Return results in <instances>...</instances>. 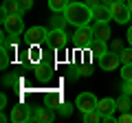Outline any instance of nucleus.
<instances>
[{"instance_id":"f257e3e1","label":"nucleus","mask_w":132,"mask_h":123,"mask_svg":"<svg viewBox=\"0 0 132 123\" xmlns=\"http://www.w3.org/2000/svg\"><path fill=\"white\" fill-rule=\"evenodd\" d=\"M64 18H66V22L73 24V27H86V24L93 22L95 11L90 9L86 2H71V5L66 7V11H64Z\"/></svg>"},{"instance_id":"f03ea898","label":"nucleus","mask_w":132,"mask_h":123,"mask_svg":"<svg viewBox=\"0 0 132 123\" xmlns=\"http://www.w3.org/2000/svg\"><path fill=\"white\" fill-rule=\"evenodd\" d=\"M2 27L5 31L11 35V38H18V35L24 33V20L22 13H9V15H2Z\"/></svg>"},{"instance_id":"7ed1b4c3","label":"nucleus","mask_w":132,"mask_h":123,"mask_svg":"<svg viewBox=\"0 0 132 123\" xmlns=\"http://www.w3.org/2000/svg\"><path fill=\"white\" fill-rule=\"evenodd\" d=\"M48 31L46 27H31L24 31V42L29 44V46H33V44H46L48 42Z\"/></svg>"},{"instance_id":"20e7f679","label":"nucleus","mask_w":132,"mask_h":123,"mask_svg":"<svg viewBox=\"0 0 132 123\" xmlns=\"http://www.w3.org/2000/svg\"><path fill=\"white\" fill-rule=\"evenodd\" d=\"M108 9H110V18L117 24H126L128 20H130V15H132L130 9H128V2H123V0H114Z\"/></svg>"},{"instance_id":"39448f33","label":"nucleus","mask_w":132,"mask_h":123,"mask_svg":"<svg viewBox=\"0 0 132 123\" xmlns=\"http://www.w3.org/2000/svg\"><path fill=\"white\" fill-rule=\"evenodd\" d=\"M97 106H99V99L93 92H81V95L77 97V101H75V108L79 110L81 114H88V112H93V110H97Z\"/></svg>"},{"instance_id":"423d86ee","label":"nucleus","mask_w":132,"mask_h":123,"mask_svg":"<svg viewBox=\"0 0 132 123\" xmlns=\"http://www.w3.org/2000/svg\"><path fill=\"white\" fill-rule=\"evenodd\" d=\"M75 42L79 44V46H90L93 44V40H95V29L90 27V24H86V27H77V31H75Z\"/></svg>"},{"instance_id":"0eeeda50","label":"nucleus","mask_w":132,"mask_h":123,"mask_svg":"<svg viewBox=\"0 0 132 123\" xmlns=\"http://www.w3.org/2000/svg\"><path fill=\"white\" fill-rule=\"evenodd\" d=\"M48 44L53 48H66L68 44V35H66L64 29H51V33H48Z\"/></svg>"},{"instance_id":"6e6552de","label":"nucleus","mask_w":132,"mask_h":123,"mask_svg":"<svg viewBox=\"0 0 132 123\" xmlns=\"http://www.w3.org/2000/svg\"><path fill=\"white\" fill-rule=\"evenodd\" d=\"M119 64H121V57H119L117 51H108L101 59H99V66L104 68V71H117Z\"/></svg>"},{"instance_id":"1a4fd4ad","label":"nucleus","mask_w":132,"mask_h":123,"mask_svg":"<svg viewBox=\"0 0 132 123\" xmlns=\"http://www.w3.org/2000/svg\"><path fill=\"white\" fill-rule=\"evenodd\" d=\"M31 117H33V112L29 108H24V106H15V108H11L9 121H13V123H27V121H31Z\"/></svg>"},{"instance_id":"9d476101","label":"nucleus","mask_w":132,"mask_h":123,"mask_svg":"<svg viewBox=\"0 0 132 123\" xmlns=\"http://www.w3.org/2000/svg\"><path fill=\"white\" fill-rule=\"evenodd\" d=\"M55 119V114H53V106L48 103V106H40V108H35V112H33V117H31V121H53Z\"/></svg>"},{"instance_id":"9b49d317","label":"nucleus","mask_w":132,"mask_h":123,"mask_svg":"<svg viewBox=\"0 0 132 123\" xmlns=\"http://www.w3.org/2000/svg\"><path fill=\"white\" fill-rule=\"evenodd\" d=\"M97 110H99L101 114H104V119L112 117V112L117 110V99H110V97H104V99H99Z\"/></svg>"},{"instance_id":"f8f14e48","label":"nucleus","mask_w":132,"mask_h":123,"mask_svg":"<svg viewBox=\"0 0 132 123\" xmlns=\"http://www.w3.org/2000/svg\"><path fill=\"white\" fill-rule=\"evenodd\" d=\"M90 48H93V57H95V61H97V64H99V59H101V57L108 53V46H106L104 40H93Z\"/></svg>"},{"instance_id":"ddd939ff","label":"nucleus","mask_w":132,"mask_h":123,"mask_svg":"<svg viewBox=\"0 0 132 123\" xmlns=\"http://www.w3.org/2000/svg\"><path fill=\"white\" fill-rule=\"evenodd\" d=\"M95 11V22H97V24H106V22H108V20H112V18H110V9H108V7H106V5H99L97 7V9H93Z\"/></svg>"},{"instance_id":"4468645a","label":"nucleus","mask_w":132,"mask_h":123,"mask_svg":"<svg viewBox=\"0 0 132 123\" xmlns=\"http://www.w3.org/2000/svg\"><path fill=\"white\" fill-rule=\"evenodd\" d=\"M9 13H22L20 0H5V5H2V15H9Z\"/></svg>"},{"instance_id":"2eb2a0df","label":"nucleus","mask_w":132,"mask_h":123,"mask_svg":"<svg viewBox=\"0 0 132 123\" xmlns=\"http://www.w3.org/2000/svg\"><path fill=\"white\" fill-rule=\"evenodd\" d=\"M68 5H71V0H48V7L53 13H64Z\"/></svg>"},{"instance_id":"dca6fc26","label":"nucleus","mask_w":132,"mask_h":123,"mask_svg":"<svg viewBox=\"0 0 132 123\" xmlns=\"http://www.w3.org/2000/svg\"><path fill=\"white\" fill-rule=\"evenodd\" d=\"M110 38V27H108V22L106 24H97V27H95V40H108Z\"/></svg>"},{"instance_id":"f3484780","label":"nucleus","mask_w":132,"mask_h":123,"mask_svg":"<svg viewBox=\"0 0 132 123\" xmlns=\"http://www.w3.org/2000/svg\"><path fill=\"white\" fill-rule=\"evenodd\" d=\"M130 108H132V103H130V95H126V92H123V95L117 99V110H119V112H128Z\"/></svg>"},{"instance_id":"a211bd4d","label":"nucleus","mask_w":132,"mask_h":123,"mask_svg":"<svg viewBox=\"0 0 132 123\" xmlns=\"http://www.w3.org/2000/svg\"><path fill=\"white\" fill-rule=\"evenodd\" d=\"M81 117H84V121H88V123H99V121H104V114L99 112V110H93V112L81 114Z\"/></svg>"},{"instance_id":"6ab92c4d","label":"nucleus","mask_w":132,"mask_h":123,"mask_svg":"<svg viewBox=\"0 0 132 123\" xmlns=\"http://www.w3.org/2000/svg\"><path fill=\"white\" fill-rule=\"evenodd\" d=\"M119 57H121V66L123 64H132V46L121 48V51H119Z\"/></svg>"},{"instance_id":"aec40b11","label":"nucleus","mask_w":132,"mask_h":123,"mask_svg":"<svg viewBox=\"0 0 132 123\" xmlns=\"http://www.w3.org/2000/svg\"><path fill=\"white\" fill-rule=\"evenodd\" d=\"M42 44H33L31 48H29V59L31 61H40V55H42Z\"/></svg>"},{"instance_id":"412c9836","label":"nucleus","mask_w":132,"mask_h":123,"mask_svg":"<svg viewBox=\"0 0 132 123\" xmlns=\"http://www.w3.org/2000/svg\"><path fill=\"white\" fill-rule=\"evenodd\" d=\"M57 112H60L62 117H71L73 114V106L68 103V101H62V103L57 106Z\"/></svg>"},{"instance_id":"4be33fe9","label":"nucleus","mask_w":132,"mask_h":123,"mask_svg":"<svg viewBox=\"0 0 132 123\" xmlns=\"http://www.w3.org/2000/svg\"><path fill=\"white\" fill-rule=\"evenodd\" d=\"M121 79L123 81H132V64H123L121 66Z\"/></svg>"},{"instance_id":"5701e85b","label":"nucleus","mask_w":132,"mask_h":123,"mask_svg":"<svg viewBox=\"0 0 132 123\" xmlns=\"http://www.w3.org/2000/svg\"><path fill=\"white\" fill-rule=\"evenodd\" d=\"M64 22H66V18H64V15H53V18H51L53 29H62V27H64Z\"/></svg>"},{"instance_id":"b1692460","label":"nucleus","mask_w":132,"mask_h":123,"mask_svg":"<svg viewBox=\"0 0 132 123\" xmlns=\"http://www.w3.org/2000/svg\"><path fill=\"white\" fill-rule=\"evenodd\" d=\"M7 64H9V51H7V46L2 44V59H0V68H7Z\"/></svg>"},{"instance_id":"393cba45","label":"nucleus","mask_w":132,"mask_h":123,"mask_svg":"<svg viewBox=\"0 0 132 123\" xmlns=\"http://www.w3.org/2000/svg\"><path fill=\"white\" fill-rule=\"evenodd\" d=\"M117 121H119V123H132V114H130V112H121Z\"/></svg>"},{"instance_id":"a878e982","label":"nucleus","mask_w":132,"mask_h":123,"mask_svg":"<svg viewBox=\"0 0 132 123\" xmlns=\"http://www.w3.org/2000/svg\"><path fill=\"white\" fill-rule=\"evenodd\" d=\"M20 7H22V13H24V11H29L33 7V0H20Z\"/></svg>"},{"instance_id":"bb28decb","label":"nucleus","mask_w":132,"mask_h":123,"mask_svg":"<svg viewBox=\"0 0 132 123\" xmlns=\"http://www.w3.org/2000/svg\"><path fill=\"white\" fill-rule=\"evenodd\" d=\"M121 90H123V92H126V95H132V81H123Z\"/></svg>"},{"instance_id":"cd10ccee","label":"nucleus","mask_w":132,"mask_h":123,"mask_svg":"<svg viewBox=\"0 0 132 123\" xmlns=\"http://www.w3.org/2000/svg\"><path fill=\"white\" fill-rule=\"evenodd\" d=\"M86 5H88L90 9H97V7L101 5V0H86Z\"/></svg>"},{"instance_id":"c85d7f7f","label":"nucleus","mask_w":132,"mask_h":123,"mask_svg":"<svg viewBox=\"0 0 132 123\" xmlns=\"http://www.w3.org/2000/svg\"><path fill=\"white\" fill-rule=\"evenodd\" d=\"M112 51H121V42H119V40H114V42H112Z\"/></svg>"},{"instance_id":"c756f323","label":"nucleus","mask_w":132,"mask_h":123,"mask_svg":"<svg viewBox=\"0 0 132 123\" xmlns=\"http://www.w3.org/2000/svg\"><path fill=\"white\" fill-rule=\"evenodd\" d=\"M0 106H2V108H5V106H7V95H5V92L0 95Z\"/></svg>"},{"instance_id":"7c9ffc66","label":"nucleus","mask_w":132,"mask_h":123,"mask_svg":"<svg viewBox=\"0 0 132 123\" xmlns=\"http://www.w3.org/2000/svg\"><path fill=\"white\" fill-rule=\"evenodd\" d=\"M128 44H130V46H132V27L128 29Z\"/></svg>"},{"instance_id":"2f4dec72","label":"nucleus","mask_w":132,"mask_h":123,"mask_svg":"<svg viewBox=\"0 0 132 123\" xmlns=\"http://www.w3.org/2000/svg\"><path fill=\"white\" fill-rule=\"evenodd\" d=\"M112 2H114V0H101V5H106V7H110Z\"/></svg>"},{"instance_id":"473e14b6","label":"nucleus","mask_w":132,"mask_h":123,"mask_svg":"<svg viewBox=\"0 0 132 123\" xmlns=\"http://www.w3.org/2000/svg\"><path fill=\"white\" fill-rule=\"evenodd\" d=\"M128 9H130V13H132V0H128Z\"/></svg>"},{"instance_id":"72a5a7b5","label":"nucleus","mask_w":132,"mask_h":123,"mask_svg":"<svg viewBox=\"0 0 132 123\" xmlns=\"http://www.w3.org/2000/svg\"><path fill=\"white\" fill-rule=\"evenodd\" d=\"M123 2H128V0H123Z\"/></svg>"}]
</instances>
